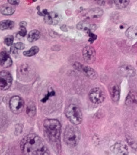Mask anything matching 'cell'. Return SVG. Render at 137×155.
Returning <instances> with one entry per match:
<instances>
[{
    "label": "cell",
    "instance_id": "obj_1",
    "mask_svg": "<svg viewBox=\"0 0 137 155\" xmlns=\"http://www.w3.org/2000/svg\"><path fill=\"white\" fill-rule=\"evenodd\" d=\"M24 155H50V152L41 137L34 134L24 137L21 143Z\"/></svg>",
    "mask_w": 137,
    "mask_h": 155
},
{
    "label": "cell",
    "instance_id": "obj_2",
    "mask_svg": "<svg viewBox=\"0 0 137 155\" xmlns=\"http://www.w3.org/2000/svg\"><path fill=\"white\" fill-rule=\"evenodd\" d=\"M61 126L59 121L55 119H46L44 122V131L47 139L50 143H59Z\"/></svg>",
    "mask_w": 137,
    "mask_h": 155
},
{
    "label": "cell",
    "instance_id": "obj_3",
    "mask_svg": "<svg viewBox=\"0 0 137 155\" xmlns=\"http://www.w3.org/2000/svg\"><path fill=\"white\" fill-rule=\"evenodd\" d=\"M81 139V134L78 128L73 126H68L64 132L65 143L69 146L74 147L78 145Z\"/></svg>",
    "mask_w": 137,
    "mask_h": 155
},
{
    "label": "cell",
    "instance_id": "obj_4",
    "mask_svg": "<svg viewBox=\"0 0 137 155\" xmlns=\"http://www.w3.org/2000/svg\"><path fill=\"white\" fill-rule=\"evenodd\" d=\"M65 115L71 123L78 125L82 122V111L77 105L71 104L65 110Z\"/></svg>",
    "mask_w": 137,
    "mask_h": 155
},
{
    "label": "cell",
    "instance_id": "obj_5",
    "mask_svg": "<svg viewBox=\"0 0 137 155\" xmlns=\"http://www.w3.org/2000/svg\"><path fill=\"white\" fill-rule=\"evenodd\" d=\"M35 70L27 63L22 64L17 69V76L21 81L28 82L35 75Z\"/></svg>",
    "mask_w": 137,
    "mask_h": 155
},
{
    "label": "cell",
    "instance_id": "obj_6",
    "mask_svg": "<svg viewBox=\"0 0 137 155\" xmlns=\"http://www.w3.org/2000/svg\"><path fill=\"white\" fill-rule=\"evenodd\" d=\"M9 106L10 110L13 113L20 114L24 109V102L23 99L19 96H13L10 100Z\"/></svg>",
    "mask_w": 137,
    "mask_h": 155
},
{
    "label": "cell",
    "instance_id": "obj_7",
    "mask_svg": "<svg viewBox=\"0 0 137 155\" xmlns=\"http://www.w3.org/2000/svg\"><path fill=\"white\" fill-rule=\"evenodd\" d=\"M13 82V78L11 73L8 71L0 72V89L6 91L9 89Z\"/></svg>",
    "mask_w": 137,
    "mask_h": 155
},
{
    "label": "cell",
    "instance_id": "obj_8",
    "mask_svg": "<svg viewBox=\"0 0 137 155\" xmlns=\"http://www.w3.org/2000/svg\"><path fill=\"white\" fill-rule=\"evenodd\" d=\"M89 99L92 103L99 104L102 103L105 99V94L103 91L99 87H95L89 92Z\"/></svg>",
    "mask_w": 137,
    "mask_h": 155
},
{
    "label": "cell",
    "instance_id": "obj_9",
    "mask_svg": "<svg viewBox=\"0 0 137 155\" xmlns=\"http://www.w3.org/2000/svg\"><path fill=\"white\" fill-rule=\"evenodd\" d=\"M74 67L76 69L82 72L90 78L95 79L97 77V73L96 71L88 66H85L79 63H75L74 64Z\"/></svg>",
    "mask_w": 137,
    "mask_h": 155
},
{
    "label": "cell",
    "instance_id": "obj_10",
    "mask_svg": "<svg viewBox=\"0 0 137 155\" xmlns=\"http://www.w3.org/2000/svg\"><path fill=\"white\" fill-rule=\"evenodd\" d=\"M83 57L85 61L88 63H93L96 59V52L91 46H86L82 51Z\"/></svg>",
    "mask_w": 137,
    "mask_h": 155
},
{
    "label": "cell",
    "instance_id": "obj_11",
    "mask_svg": "<svg viewBox=\"0 0 137 155\" xmlns=\"http://www.w3.org/2000/svg\"><path fill=\"white\" fill-rule=\"evenodd\" d=\"M44 19L46 23L49 25H56L61 21V17L59 14L54 12H48L46 10L43 11Z\"/></svg>",
    "mask_w": 137,
    "mask_h": 155
},
{
    "label": "cell",
    "instance_id": "obj_12",
    "mask_svg": "<svg viewBox=\"0 0 137 155\" xmlns=\"http://www.w3.org/2000/svg\"><path fill=\"white\" fill-rule=\"evenodd\" d=\"M112 152L115 155H128V147L123 142L116 143L112 148Z\"/></svg>",
    "mask_w": 137,
    "mask_h": 155
},
{
    "label": "cell",
    "instance_id": "obj_13",
    "mask_svg": "<svg viewBox=\"0 0 137 155\" xmlns=\"http://www.w3.org/2000/svg\"><path fill=\"white\" fill-rule=\"evenodd\" d=\"M13 64V61L8 53L4 51L0 52V65L3 68H9Z\"/></svg>",
    "mask_w": 137,
    "mask_h": 155
},
{
    "label": "cell",
    "instance_id": "obj_14",
    "mask_svg": "<svg viewBox=\"0 0 137 155\" xmlns=\"http://www.w3.org/2000/svg\"><path fill=\"white\" fill-rule=\"evenodd\" d=\"M110 93L112 100L113 102H118L120 97V90L116 84H112L110 87Z\"/></svg>",
    "mask_w": 137,
    "mask_h": 155
},
{
    "label": "cell",
    "instance_id": "obj_15",
    "mask_svg": "<svg viewBox=\"0 0 137 155\" xmlns=\"http://www.w3.org/2000/svg\"><path fill=\"white\" fill-rule=\"evenodd\" d=\"M77 28L80 30L91 32L95 31L96 27L94 24L88 22L87 21H82L77 25Z\"/></svg>",
    "mask_w": 137,
    "mask_h": 155
},
{
    "label": "cell",
    "instance_id": "obj_16",
    "mask_svg": "<svg viewBox=\"0 0 137 155\" xmlns=\"http://www.w3.org/2000/svg\"><path fill=\"white\" fill-rule=\"evenodd\" d=\"M103 14V10L100 8H95L93 9L88 10L86 13L87 18L97 19L100 18Z\"/></svg>",
    "mask_w": 137,
    "mask_h": 155
},
{
    "label": "cell",
    "instance_id": "obj_17",
    "mask_svg": "<svg viewBox=\"0 0 137 155\" xmlns=\"http://www.w3.org/2000/svg\"><path fill=\"white\" fill-rule=\"evenodd\" d=\"M15 11V8L14 6L10 4L3 5L0 8V12L1 14L5 15H11L14 14Z\"/></svg>",
    "mask_w": 137,
    "mask_h": 155
},
{
    "label": "cell",
    "instance_id": "obj_18",
    "mask_svg": "<svg viewBox=\"0 0 137 155\" xmlns=\"http://www.w3.org/2000/svg\"><path fill=\"white\" fill-rule=\"evenodd\" d=\"M15 23L11 20H3L0 22V30H11L14 28Z\"/></svg>",
    "mask_w": 137,
    "mask_h": 155
},
{
    "label": "cell",
    "instance_id": "obj_19",
    "mask_svg": "<svg viewBox=\"0 0 137 155\" xmlns=\"http://www.w3.org/2000/svg\"><path fill=\"white\" fill-rule=\"evenodd\" d=\"M40 37V32L37 30H33L28 33L27 39L30 42H33L38 40Z\"/></svg>",
    "mask_w": 137,
    "mask_h": 155
},
{
    "label": "cell",
    "instance_id": "obj_20",
    "mask_svg": "<svg viewBox=\"0 0 137 155\" xmlns=\"http://www.w3.org/2000/svg\"><path fill=\"white\" fill-rule=\"evenodd\" d=\"M121 72L123 73L124 76H134L135 74V70L134 69L130 67V66H123L120 68Z\"/></svg>",
    "mask_w": 137,
    "mask_h": 155
},
{
    "label": "cell",
    "instance_id": "obj_21",
    "mask_svg": "<svg viewBox=\"0 0 137 155\" xmlns=\"http://www.w3.org/2000/svg\"><path fill=\"white\" fill-rule=\"evenodd\" d=\"M126 35L128 38L134 39L137 38V28L134 26L128 28L126 31Z\"/></svg>",
    "mask_w": 137,
    "mask_h": 155
},
{
    "label": "cell",
    "instance_id": "obj_22",
    "mask_svg": "<svg viewBox=\"0 0 137 155\" xmlns=\"http://www.w3.org/2000/svg\"><path fill=\"white\" fill-rule=\"evenodd\" d=\"M39 48L37 46H33L31 47L30 50L23 52V54L24 56L27 57H31L37 55V54L39 52Z\"/></svg>",
    "mask_w": 137,
    "mask_h": 155
},
{
    "label": "cell",
    "instance_id": "obj_23",
    "mask_svg": "<svg viewBox=\"0 0 137 155\" xmlns=\"http://www.w3.org/2000/svg\"><path fill=\"white\" fill-rule=\"evenodd\" d=\"M130 1L128 0H116L114 1V5L119 9H123L126 8L129 4Z\"/></svg>",
    "mask_w": 137,
    "mask_h": 155
},
{
    "label": "cell",
    "instance_id": "obj_24",
    "mask_svg": "<svg viewBox=\"0 0 137 155\" xmlns=\"http://www.w3.org/2000/svg\"><path fill=\"white\" fill-rule=\"evenodd\" d=\"M27 113L28 115L32 117H33L35 113H36V107L35 106V104L32 102H30L27 106Z\"/></svg>",
    "mask_w": 137,
    "mask_h": 155
},
{
    "label": "cell",
    "instance_id": "obj_25",
    "mask_svg": "<svg viewBox=\"0 0 137 155\" xmlns=\"http://www.w3.org/2000/svg\"><path fill=\"white\" fill-rule=\"evenodd\" d=\"M14 41V37L13 35H8L7 37H5L4 39V43L6 46H11L13 45Z\"/></svg>",
    "mask_w": 137,
    "mask_h": 155
},
{
    "label": "cell",
    "instance_id": "obj_26",
    "mask_svg": "<svg viewBox=\"0 0 137 155\" xmlns=\"http://www.w3.org/2000/svg\"><path fill=\"white\" fill-rule=\"evenodd\" d=\"M127 141H128V144L130 145V146L134 148V149H137V142L134 140V139H132L131 137H126Z\"/></svg>",
    "mask_w": 137,
    "mask_h": 155
},
{
    "label": "cell",
    "instance_id": "obj_27",
    "mask_svg": "<svg viewBox=\"0 0 137 155\" xmlns=\"http://www.w3.org/2000/svg\"><path fill=\"white\" fill-rule=\"evenodd\" d=\"M13 46L17 50H23L25 48L24 44L22 42H18V43H14Z\"/></svg>",
    "mask_w": 137,
    "mask_h": 155
},
{
    "label": "cell",
    "instance_id": "obj_28",
    "mask_svg": "<svg viewBox=\"0 0 137 155\" xmlns=\"http://www.w3.org/2000/svg\"><path fill=\"white\" fill-rule=\"evenodd\" d=\"M18 34L21 37H24L27 34V30L26 28L23 27H20V29L19 31Z\"/></svg>",
    "mask_w": 137,
    "mask_h": 155
},
{
    "label": "cell",
    "instance_id": "obj_29",
    "mask_svg": "<svg viewBox=\"0 0 137 155\" xmlns=\"http://www.w3.org/2000/svg\"><path fill=\"white\" fill-rule=\"evenodd\" d=\"M8 3L10 5H13V6H16V5H18L19 4V1L17 0H9L8 1Z\"/></svg>",
    "mask_w": 137,
    "mask_h": 155
},
{
    "label": "cell",
    "instance_id": "obj_30",
    "mask_svg": "<svg viewBox=\"0 0 137 155\" xmlns=\"http://www.w3.org/2000/svg\"><path fill=\"white\" fill-rule=\"evenodd\" d=\"M19 26L20 27H23V28H26V26H27V23L26 22H21L19 23Z\"/></svg>",
    "mask_w": 137,
    "mask_h": 155
}]
</instances>
